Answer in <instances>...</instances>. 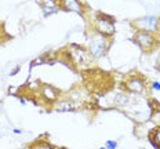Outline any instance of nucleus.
Listing matches in <instances>:
<instances>
[{
	"instance_id": "nucleus-2",
	"label": "nucleus",
	"mask_w": 160,
	"mask_h": 149,
	"mask_svg": "<svg viewBox=\"0 0 160 149\" xmlns=\"http://www.w3.org/2000/svg\"><path fill=\"white\" fill-rule=\"evenodd\" d=\"M95 28L101 35H113L115 33V24L112 22V19L109 17L99 15L95 19Z\"/></svg>"
},
{
	"instance_id": "nucleus-16",
	"label": "nucleus",
	"mask_w": 160,
	"mask_h": 149,
	"mask_svg": "<svg viewBox=\"0 0 160 149\" xmlns=\"http://www.w3.org/2000/svg\"><path fill=\"white\" fill-rule=\"evenodd\" d=\"M101 149H106V148H101Z\"/></svg>"
},
{
	"instance_id": "nucleus-5",
	"label": "nucleus",
	"mask_w": 160,
	"mask_h": 149,
	"mask_svg": "<svg viewBox=\"0 0 160 149\" xmlns=\"http://www.w3.org/2000/svg\"><path fill=\"white\" fill-rule=\"evenodd\" d=\"M90 55H91V54H90ZM90 55H88V52H86L83 48H76V51L72 52V57H73V59H75V62L78 65H86V64H88Z\"/></svg>"
},
{
	"instance_id": "nucleus-11",
	"label": "nucleus",
	"mask_w": 160,
	"mask_h": 149,
	"mask_svg": "<svg viewBox=\"0 0 160 149\" xmlns=\"http://www.w3.org/2000/svg\"><path fill=\"white\" fill-rule=\"evenodd\" d=\"M31 149H55V148L48 144H44V142H40V144H36L35 147H32Z\"/></svg>"
},
{
	"instance_id": "nucleus-14",
	"label": "nucleus",
	"mask_w": 160,
	"mask_h": 149,
	"mask_svg": "<svg viewBox=\"0 0 160 149\" xmlns=\"http://www.w3.org/2000/svg\"><path fill=\"white\" fill-rule=\"evenodd\" d=\"M153 88H155V90H160V83H158V82L153 83Z\"/></svg>"
},
{
	"instance_id": "nucleus-12",
	"label": "nucleus",
	"mask_w": 160,
	"mask_h": 149,
	"mask_svg": "<svg viewBox=\"0 0 160 149\" xmlns=\"http://www.w3.org/2000/svg\"><path fill=\"white\" fill-rule=\"evenodd\" d=\"M43 10H44V15H50L51 12H55V8L54 7H47V6H46Z\"/></svg>"
},
{
	"instance_id": "nucleus-9",
	"label": "nucleus",
	"mask_w": 160,
	"mask_h": 149,
	"mask_svg": "<svg viewBox=\"0 0 160 149\" xmlns=\"http://www.w3.org/2000/svg\"><path fill=\"white\" fill-rule=\"evenodd\" d=\"M44 95H46V98H48L50 101H52V99H55V97H57V92L52 87L47 86V87H44Z\"/></svg>"
},
{
	"instance_id": "nucleus-6",
	"label": "nucleus",
	"mask_w": 160,
	"mask_h": 149,
	"mask_svg": "<svg viewBox=\"0 0 160 149\" xmlns=\"http://www.w3.org/2000/svg\"><path fill=\"white\" fill-rule=\"evenodd\" d=\"M126 86H127L128 90H131L134 92H141L144 90V82L138 77H134V79H131V80H128Z\"/></svg>"
},
{
	"instance_id": "nucleus-1",
	"label": "nucleus",
	"mask_w": 160,
	"mask_h": 149,
	"mask_svg": "<svg viewBox=\"0 0 160 149\" xmlns=\"http://www.w3.org/2000/svg\"><path fill=\"white\" fill-rule=\"evenodd\" d=\"M90 54L94 58H99L104 55L106 50V39L104 35H95L90 39Z\"/></svg>"
},
{
	"instance_id": "nucleus-10",
	"label": "nucleus",
	"mask_w": 160,
	"mask_h": 149,
	"mask_svg": "<svg viewBox=\"0 0 160 149\" xmlns=\"http://www.w3.org/2000/svg\"><path fill=\"white\" fill-rule=\"evenodd\" d=\"M69 109H72V105L69 102H59L57 105V111H69Z\"/></svg>"
},
{
	"instance_id": "nucleus-7",
	"label": "nucleus",
	"mask_w": 160,
	"mask_h": 149,
	"mask_svg": "<svg viewBox=\"0 0 160 149\" xmlns=\"http://www.w3.org/2000/svg\"><path fill=\"white\" fill-rule=\"evenodd\" d=\"M64 7L69 11H75L80 14L82 12V6L79 4L78 0H64Z\"/></svg>"
},
{
	"instance_id": "nucleus-3",
	"label": "nucleus",
	"mask_w": 160,
	"mask_h": 149,
	"mask_svg": "<svg viewBox=\"0 0 160 149\" xmlns=\"http://www.w3.org/2000/svg\"><path fill=\"white\" fill-rule=\"evenodd\" d=\"M159 21L156 17H145L135 22V26L142 32H155L158 29Z\"/></svg>"
},
{
	"instance_id": "nucleus-4",
	"label": "nucleus",
	"mask_w": 160,
	"mask_h": 149,
	"mask_svg": "<svg viewBox=\"0 0 160 149\" xmlns=\"http://www.w3.org/2000/svg\"><path fill=\"white\" fill-rule=\"evenodd\" d=\"M135 40L144 50H151L155 46V39L149 32H139L137 33Z\"/></svg>"
},
{
	"instance_id": "nucleus-13",
	"label": "nucleus",
	"mask_w": 160,
	"mask_h": 149,
	"mask_svg": "<svg viewBox=\"0 0 160 149\" xmlns=\"http://www.w3.org/2000/svg\"><path fill=\"white\" fill-rule=\"evenodd\" d=\"M106 147L111 148V149H116V148H118V142H116V141H108V142H106Z\"/></svg>"
},
{
	"instance_id": "nucleus-8",
	"label": "nucleus",
	"mask_w": 160,
	"mask_h": 149,
	"mask_svg": "<svg viewBox=\"0 0 160 149\" xmlns=\"http://www.w3.org/2000/svg\"><path fill=\"white\" fill-rule=\"evenodd\" d=\"M151 140H152V144L155 145V147L158 148V149H160V128L152 132Z\"/></svg>"
},
{
	"instance_id": "nucleus-15",
	"label": "nucleus",
	"mask_w": 160,
	"mask_h": 149,
	"mask_svg": "<svg viewBox=\"0 0 160 149\" xmlns=\"http://www.w3.org/2000/svg\"><path fill=\"white\" fill-rule=\"evenodd\" d=\"M158 66H160V55H159V58H158Z\"/></svg>"
}]
</instances>
